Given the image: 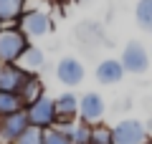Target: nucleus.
<instances>
[{
  "instance_id": "f257e3e1",
  "label": "nucleus",
  "mask_w": 152,
  "mask_h": 144,
  "mask_svg": "<svg viewBox=\"0 0 152 144\" xmlns=\"http://www.w3.org/2000/svg\"><path fill=\"white\" fill-rule=\"evenodd\" d=\"M31 48V38L18 25H3L0 31V63H18Z\"/></svg>"
},
{
  "instance_id": "f03ea898",
  "label": "nucleus",
  "mask_w": 152,
  "mask_h": 144,
  "mask_svg": "<svg viewBox=\"0 0 152 144\" xmlns=\"http://www.w3.org/2000/svg\"><path fill=\"white\" fill-rule=\"evenodd\" d=\"M152 139V132L140 119H122L112 127V142L114 144H147Z\"/></svg>"
},
{
  "instance_id": "7ed1b4c3",
  "label": "nucleus",
  "mask_w": 152,
  "mask_h": 144,
  "mask_svg": "<svg viewBox=\"0 0 152 144\" xmlns=\"http://www.w3.org/2000/svg\"><path fill=\"white\" fill-rule=\"evenodd\" d=\"M26 114H28V124H31L33 129L46 132V129L56 127V106H53V99H51L48 94H43L38 101H33L31 106L26 109Z\"/></svg>"
},
{
  "instance_id": "20e7f679",
  "label": "nucleus",
  "mask_w": 152,
  "mask_h": 144,
  "mask_svg": "<svg viewBox=\"0 0 152 144\" xmlns=\"http://www.w3.org/2000/svg\"><path fill=\"white\" fill-rule=\"evenodd\" d=\"M119 61H122V66H124V73H147V68H150V63H152L150 51H147L140 41L127 43L124 51H122V56H119Z\"/></svg>"
},
{
  "instance_id": "39448f33",
  "label": "nucleus",
  "mask_w": 152,
  "mask_h": 144,
  "mask_svg": "<svg viewBox=\"0 0 152 144\" xmlns=\"http://www.w3.org/2000/svg\"><path fill=\"white\" fill-rule=\"evenodd\" d=\"M104 114H107V104H104L102 94L86 91L84 96H79V121L89 124V127H96V124H102Z\"/></svg>"
},
{
  "instance_id": "423d86ee",
  "label": "nucleus",
  "mask_w": 152,
  "mask_h": 144,
  "mask_svg": "<svg viewBox=\"0 0 152 144\" xmlns=\"http://www.w3.org/2000/svg\"><path fill=\"white\" fill-rule=\"evenodd\" d=\"M18 28L28 38H41L53 31V20H51V15L46 10H26L20 15V20H18Z\"/></svg>"
},
{
  "instance_id": "0eeeda50",
  "label": "nucleus",
  "mask_w": 152,
  "mask_h": 144,
  "mask_svg": "<svg viewBox=\"0 0 152 144\" xmlns=\"http://www.w3.org/2000/svg\"><path fill=\"white\" fill-rule=\"evenodd\" d=\"M53 106H56V127L71 129L79 116V96L74 91H64L53 99Z\"/></svg>"
},
{
  "instance_id": "6e6552de",
  "label": "nucleus",
  "mask_w": 152,
  "mask_h": 144,
  "mask_svg": "<svg viewBox=\"0 0 152 144\" xmlns=\"http://www.w3.org/2000/svg\"><path fill=\"white\" fill-rule=\"evenodd\" d=\"M28 127H31V124H28L26 109H20V111L10 114V116H5V119H0V144H15L18 139L26 134Z\"/></svg>"
},
{
  "instance_id": "1a4fd4ad",
  "label": "nucleus",
  "mask_w": 152,
  "mask_h": 144,
  "mask_svg": "<svg viewBox=\"0 0 152 144\" xmlns=\"http://www.w3.org/2000/svg\"><path fill=\"white\" fill-rule=\"evenodd\" d=\"M84 76H86V68H84V63L76 58V56H64V58L56 63V79L64 86H69V89L79 86L84 81Z\"/></svg>"
},
{
  "instance_id": "9d476101",
  "label": "nucleus",
  "mask_w": 152,
  "mask_h": 144,
  "mask_svg": "<svg viewBox=\"0 0 152 144\" xmlns=\"http://www.w3.org/2000/svg\"><path fill=\"white\" fill-rule=\"evenodd\" d=\"M28 76L31 73H26V71H23L20 66H15V63H0V91L18 94Z\"/></svg>"
},
{
  "instance_id": "9b49d317",
  "label": "nucleus",
  "mask_w": 152,
  "mask_h": 144,
  "mask_svg": "<svg viewBox=\"0 0 152 144\" xmlns=\"http://www.w3.org/2000/svg\"><path fill=\"white\" fill-rule=\"evenodd\" d=\"M96 81L102 86H112V84H119L124 79V66H122L119 58H104L102 63H96V71H94Z\"/></svg>"
},
{
  "instance_id": "f8f14e48",
  "label": "nucleus",
  "mask_w": 152,
  "mask_h": 144,
  "mask_svg": "<svg viewBox=\"0 0 152 144\" xmlns=\"http://www.w3.org/2000/svg\"><path fill=\"white\" fill-rule=\"evenodd\" d=\"M43 94H46V86H43V81H41V76H38V73H31L26 79V84L20 86V91H18L23 109H28L33 101H38Z\"/></svg>"
},
{
  "instance_id": "ddd939ff",
  "label": "nucleus",
  "mask_w": 152,
  "mask_h": 144,
  "mask_svg": "<svg viewBox=\"0 0 152 144\" xmlns=\"http://www.w3.org/2000/svg\"><path fill=\"white\" fill-rule=\"evenodd\" d=\"M23 10H26V0H0V23L18 25Z\"/></svg>"
},
{
  "instance_id": "4468645a",
  "label": "nucleus",
  "mask_w": 152,
  "mask_h": 144,
  "mask_svg": "<svg viewBox=\"0 0 152 144\" xmlns=\"http://www.w3.org/2000/svg\"><path fill=\"white\" fill-rule=\"evenodd\" d=\"M43 63H46V53L41 51V48H36V46L31 43V48H28L26 53L20 56V61H18L15 66H20V68L26 71V73H36V71L41 68Z\"/></svg>"
},
{
  "instance_id": "2eb2a0df",
  "label": "nucleus",
  "mask_w": 152,
  "mask_h": 144,
  "mask_svg": "<svg viewBox=\"0 0 152 144\" xmlns=\"http://www.w3.org/2000/svg\"><path fill=\"white\" fill-rule=\"evenodd\" d=\"M134 20L145 33H152V0H137Z\"/></svg>"
},
{
  "instance_id": "dca6fc26",
  "label": "nucleus",
  "mask_w": 152,
  "mask_h": 144,
  "mask_svg": "<svg viewBox=\"0 0 152 144\" xmlns=\"http://www.w3.org/2000/svg\"><path fill=\"white\" fill-rule=\"evenodd\" d=\"M23 104H20V96L18 94H8V91H0V119L10 116V114L20 111Z\"/></svg>"
},
{
  "instance_id": "f3484780",
  "label": "nucleus",
  "mask_w": 152,
  "mask_h": 144,
  "mask_svg": "<svg viewBox=\"0 0 152 144\" xmlns=\"http://www.w3.org/2000/svg\"><path fill=\"white\" fill-rule=\"evenodd\" d=\"M43 144H74L71 142V129L64 127H51L43 132Z\"/></svg>"
},
{
  "instance_id": "a211bd4d",
  "label": "nucleus",
  "mask_w": 152,
  "mask_h": 144,
  "mask_svg": "<svg viewBox=\"0 0 152 144\" xmlns=\"http://www.w3.org/2000/svg\"><path fill=\"white\" fill-rule=\"evenodd\" d=\"M71 142L74 144H91V127L84 121H76L71 127Z\"/></svg>"
},
{
  "instance_id": "6ab92c4d",
  "label": "nucleus",
  "mask_w": 152,
  "mask_h": 144,
  "mask_svg": "<svg viewBox=\"0 0 152 144\" xmlns=\"http://www.w3.org/2000/svg\"><path fill=\"white\" fill-rule=\"evenodd\" d=\"M91 144H114L112 142V127H107V124L91 127Z\"/></svg>"
},
{
  "instance_id": "aec40b11",
  "label": "nucleus",
  "mask_w": 152,
  "mask_h": 144,
  "mask_svg": "<svg viewBox=\"0 0 152 144\" xmlns=\"http://www.w3.org/2000/svg\"><path fill=\"white\" fill-rule=\"evenodd\" d=\"M15 144H43V132H41V129L28 127V129H26V134H23V137L18 139Z\"/></svg>"
},
{
  "instance_id": "412c9836",
  "label": "nucleus",
  "mask_w": 152,
  "mask_h": 144,
  "mask_svg": "<svg viewBox=\"0 0 152 144\" xmlns=\"http://www.w3.org/2000/svg\"><path fill=\"white\" fill-rule=\"evenodd\" d=\"M0 31H3V23H0Z\"/></svg>"
},
{
  "instance_id": "4be33fe9",
  "label": "nucleus",
  "mask_w": 152,
  "mask_h": 144,
  "mask_svg": "<svg viewBox=\"0 0 152 144\" xmlns=\"http://www.w3.org/2000/svg\"><path fill=\"white\" fill-rule=\"evenodd\" d=\"M150 58H152V51H150Z\"/></svg>"
},
{
  "instance_id": "5701e85b",
  "label": "nucleus",
  "mask_w": 152,
  "mask_h": 144,
  "mask_svg": "<svg viewBox=\"0 0 152 144\" xmlns=\"http://www.w3.org/2000/svg\"><path fill=\"white\" fill-rule=\"evenodd\" d=\"M147 144H152V139H150V142H147Z\"/></svg>"
}]
</instances>
